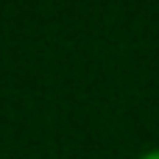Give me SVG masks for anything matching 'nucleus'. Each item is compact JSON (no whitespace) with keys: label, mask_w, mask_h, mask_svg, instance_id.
I'll return each instance as SVG.
<instances>
[{"label":"nucleus","mask_w":159,"mask_h":159,"mask_svg":"<svg viewBox=\"0 0 159 159\" xmlns=\"http://www.w3.org/2000/svg\"><path fill=\"white\" fill-rule=\"evenodd\" d=\"M140 159H159V148H154V151H145Z\"/></svg>","instance_id":"1"}]
</instances>
